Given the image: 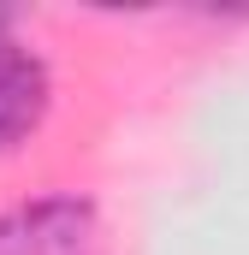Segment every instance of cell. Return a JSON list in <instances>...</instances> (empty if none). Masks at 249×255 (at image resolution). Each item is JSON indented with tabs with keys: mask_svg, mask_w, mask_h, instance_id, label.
I'll list each match as a JSON object with an SVG mask.
<instances>
[{
	"mask_svg": "<svg viewBox=\"0 0 249 255\" xmlns=\"http://www.w3.org/2000/svg\"><path fill=\"white\" fill-rule=\"evenodd\" d=\"M54 113V71L18 36V12H0V154H18Z\"/></svg>",
	"mask_w": 249,
	"mask_h": 255,
	"instance_id": "2",
	"label": "cell"
},
{
	"mask_svg": "<svg viewBox=\"0 0 249 255\" xmlns=\"http://www.w3.org/2000/svg\"><path fill=\"white\" fill-rule=\"evenodd\" d=\"M0 255H107V220L95 196H30L0 208Z\"/></svg>",
	"mask_w": 249,
	"mask_h": 255,
	"instance_id": "1",
	"label": "cell"
}]
</instances>
